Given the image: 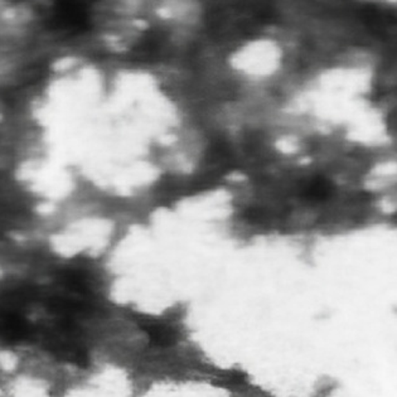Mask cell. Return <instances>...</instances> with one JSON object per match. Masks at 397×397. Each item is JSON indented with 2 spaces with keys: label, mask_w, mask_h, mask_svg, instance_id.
<instances>
[{
  "label": "cell",
  "mask_w": 397,
  "mask_h": 397,
  "mask_svg": "<svg viewBox=\"0 0 397 397\" xmlns=\"http://www.w3.org/2000/svg\"><path fill=\"white\" fill-rule=\"evenodd\" d=\"M144 332L148 334L149 340L156 346H169L172 342L176 340V333L170 326H165L163 323L148 320L140 323Z\"/></svg>",
  "instance_id": "6da1fadb"
}]
</instances>
